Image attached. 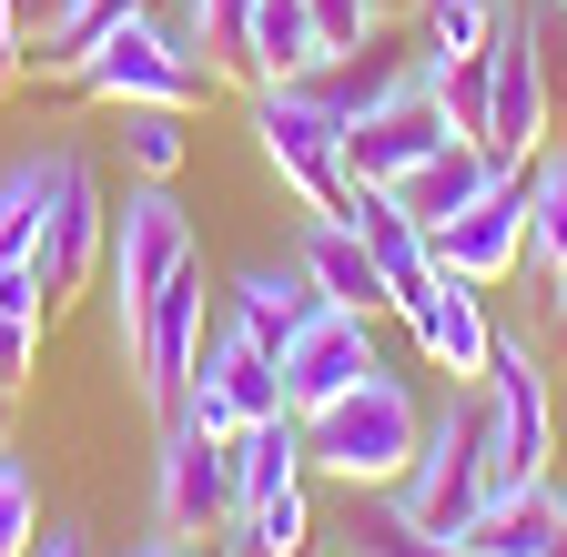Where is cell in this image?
<instances>
[{
	"label": "cell",
	"mask_w": 567,
	"mask_h": 557,
	"mask_svg": "<svg viewBox=\"0 0 567 557\" xmlns=\"http://www.w3.org/2000/svg\"><path fill=\"white\" fill-rule=\"evenodd\" d=\"M244 11H254V0H183V41H193L224 82H244Z\"/></svg>",
	"instance_id": "30"
},
{
	"label": "cell",
	"mask_w": 567,
	"mask_h": 557,
	"mask_svg": "<svg viewBox=\"0 0 567 557\" xmlns=\"http://www.w3.org/2000/svg\"><path fill=\"white\" fill-rule=\"evenodd\" d=\"M496 486H507V456H496V405H486V385H446V405L425 415V446H415V466L385 486V507H405L415 527H436V537H456Z\"/></svg>",
	"instance_id": "2"
},
{
	"label": "cell",
	"mask_w": 567,
	"mask_h": 557,
	"mask_svg": "<svg viewBox=\"0 0 567 557\" xmlns=\"http://www.w3.org/2000/svg\"><path fill=\"white\" fill-rule=\"evenodd\" d=\"M213 61L183 41V21H163V11H132V21H112L82 61H71V92L82 102H102V112H122V102H163V112H203L213 102Z\"/></svg>",
	"instance_id": "3"
},
{
	"label": "cell",
	"mask_w": 567,
	"mask_h": 557,
	"mask_svg": "<svg viewBox=\"0 0 567 557\" xmlns=\"http://www.w3.org/2000/svg\"><path fill=\"white\" fill-rule=\"evenodd\" d=\"M122 557H213V547H203V537H163V527H153V537L122 547Z\"/></svg>",
	"instance_id": "37"
},
{
	"label": "cell",
	"mask_w": 567,
	"mask_h": 557,
	"mask_svg": "<svg viewBox=\"0 0 567 557\" xmlns=\"http://www.w3.org/2000/svg\"><path fill=\"white\" fill-rule=\"evenodd\" d=\"M305 476H315V446H305V415H295V405L234 426V507L274 497V486H305Z\"/></svg>",
	"instance_id": "20"
},
{
	"label": "cell",
	"mask_w": 567,
	"mask_h": 557,
	"mask_svg": "<svg viewBox=\"0 0 567 557\" xmlns=\"http://www.w3.org/2000/svg\"><path fill=\"white\" fill-rule=\"evenodd\" d=\"M305 446H315V476L354 486V497H385V486L415 466V446H425V395L375 355L344 395H324L305 415Z\"/></svg>",
	"instance_id": "1"
},
{
	"label": "cell",
	"mask_w": 567,
	"mask_h": 557,
	"mask_svg": "<svg viewBox=\"0 0 567 557\" xmlns=\"http://www.w3.org/2000/svg\"><path fill=\"white\" fill-rule=\"evenodd\" d=\"M234 527L254 547H274V557H315V497H305V486H274V497L234 507Z\"/></svg>",
	"instance_id": "29"
},
{
	"label": "cell",
	"mask_w": 567,
	"mask_h": 557,
	"mask_svg": "<svg viewBox=\"0 0 567 557\" xmlns=\"http://www.w3.org/2000/svg\"><path fill=\"white\" fill-rule=\"evenodd\" d=\"M375 11H385V21H415V0H375Z\"/></svg>",
	"instance_id": "39"
},
{
	"label": "cell",
	"mask_w": 567,
	"mask_h": 557,
	"mask_svg": "<svg viewBox=\"0 0 567 557\" xmlns=\"http://www.w3.org/2000/svg\"><path fill=\"white\" fill-rule=\"evenodd\" d=\"M31 0H0V72H21V51H31Z\"/></svg>",
	"instance_id": "35"
},
{
	"label": "cell",
	"mask_w": 567,
	"mask_h": 557,
	"mask_svg": "<svg viewBox=\"0 0 567 557\" xmlns=\"http://www.w3.org/2000/svg\"><path fill=\"white\" fill-rule=\"evenodd\" d=\"M41 324H51V295H41V264H0V385H31L41 365Z\"/></svg>",
	"instance_id": "25"
},
{
	"label": "cell",
	"mask_w": 567,
	"mask_h": 557,
	"mask_svg": "<svg viewBox=\"0 0 567 557\" xmlns=\"http://www.w3.org/2000/svg\"><path fill=\"white\" fill-rule=\"evenodd\" d=\"M395 314H405V334H415L425 375H446V385H476V375H486V355H496V324H486V285H476V274H456V264H425L415 285L395 295Z\"/></svg>",
	"instance_id": "10"
},
{
	"label": "cell",
	"mask_w": 567,
	"mask_h": 557,
	"mask_svg": "<svg viewBox=\"0 0 567 557\" xmlns=\"http://www.w3.org/2000/svg\"><path fill=\"white\" fill-rule=\"evenodd\" d=\"M527 264H567V132L527 153Z\"/></svg>",
	"instance_id": "27"
},
{
	"label": "cell",
	"mask_w": 567,
	"mask_h": 557,
	"mask_svg": "<svg viewBox=\"0 0 567 557\" xmlns=\"http://www.w3.org/2000/svg\"><path fill=\"white\" fill-rule=\"evenodd\" d=\"M537 274V314H547V334L567 344V264H527Z\"/></svg>",
	"instance_id": "34"
},
{
	"label": "cell",
	"mask_w": 567,
	"mask_h": 557,
	"mask_svg": "<svg viewBox=\"0 0 567 557\" xmlns=\"http://www.w3.org/2000/svg\"><path fill=\"white\" fill-rule=\"evenodd\" d=\"M284 405H295V415H315L324 395H344L354 375H365L375 365V314H354V305H315L295 334H284Z\"/></svg>",
	"instance_id": "14"
},
{
	"label": "cell",
	"mask_w": 567,
	"mask_h": 557,
	"mask_svg": "<svg viewBox=\"0 0 567 557\" xmlns=\"http://www.w3.org/2000/svg\"><path fill=\"white\" fill-rule=\"evenodd\" d=\"M456 537H466V557H557V537H567V476L557 466L547 476H507Z\"/></svg>",
	"instance_id": "16"
},
{
	"label": "cell",
	"mask_w": 567,
	"mask_h": 557,
	"mask_svg": "<svg viewBox=\"0 0 567 557\" xmlns=\"http://www.w3.org/2000/svg\"><path fill=\"white\" fill-rule=\"evenodd\" d=\"M244 122H254L264 163L284 173V193H295L305 214H344V193H354L344 112H334L315 82H244Z\"/></svg>",
	"instance_id": "4"
},
{
	"label": "cell",
	"mask_w": 567,
	"mask_h": 557,
	"mask_svg": "<svg viewBox=\"0 0 567 557\" xmlns=\"http://www.w3.org/2000/svg\"><path fill=\"white\" fill-rule=\"evenodd\" d=\"M557 143V102H547V51H537V0H507L486 31V153L527 163Z\"/></svg>",
	"instance_id": "6"
},
{
	"label": "cell",
	"mask_w": 567,
	"mask_h": 557,
	"mask_svg": "<svg viewBox=\"0 0 567 557\" xmlns=\"http://www.w3.org/2000/svg\"><path fill=\"white\" fill-rule=\"evenodd\" d=\"M203 547H213V557H274V547H254V537H244V527H213V537H203Z\"/></svg>",
	"instance_id": "38"
},
{
	"label": "cell",
	"mask_w": 567,
	"mask_h": 557,
	"mask_svg": "<svg viewBox=\"0 0 567 557\" xmlns=\"http://www.w3.org/2000/svg\"><path fill=\"white\" fill-rule=\"evenodd\" d=\"M425 61V51H415ZM425 92H436L446 132L456 143H486V51H446V61H425Z\"/></svg>",
	"instance_id": "28"
},
{
	"label": "cell",
	"mask_w": 567,
	"mask_h": 557,
	"mask_svg": "<svg viewBox=\"0 0 567 557\" xmlns=\"http://www.w3.org/2000/svg\"><path fill=\"white\" fill-rule=\"evenodd\" d=\"M486 405H496V456H507V476H547L557 456V395H547V355L527 334H496L486 355Z\"/></svg>",
	"instance_id": "13"
},
{
	"label": "cell",
	"mask_w": 567,
	"mask_h": 557,
	"mask_svg": "<svg viewBox=\"0 0 567 557\" xmlns=\"http://www.w3.org/2000/svg\"><path fill=\"white\" fill-rule=\"evenodd\" d=\"M354 537H365L354 557H466V537H436V527H415V517H405V507H385V497H375V517L354 527Z\"/></svg>",
	"instance_id": "32"
},
{
	"label": "cell",
	"mask_w": 567,
	"mask_h": 557,
	"mask_svg": "<svg viewBox=\"0 0 567 557\" xmlns=\"http://www.w3.org/2000/svg\"><path fill=\"white\" fill-rule=\"evenodd\" d=\"M425 244H436V264L476 274V285H517L527 274V163H496L486 193L466 203V214H446Z\"/></svg>",
	"instance_id": "12"
},
{
	"label": "cell",
	"mask_w": 567,
	"mask_h": 557,
	"mask_svg": "<svg viewBox=\"0 0 567 557\" xmlns=\"http://www.w3.org/2000/svg\"><path fill=\"white\" fill-rule=\"evenodd\" d=\"M193 254H203V234H193V214H183V193H173V183H153V173H132V183H122V203H112V244H102L112 334H122L142 305H153Z\"/></svg>",
	"instance_id": "5"
},
{
	"label": "cell",
	"mask_w": 567,
	"mask_h": 557,
	"mask_svg": "<svg viewBox=\"0 0 567 557\" xmlns=\"http://www.w3.org/2000/svg\"><path fill=\"white\" fill-rule=\"evenodd\" d=\"M446 143V112H436V92H425V61L375 102V112H354L344 122V163H354V183H395L405 163H425Z\"/></svg>",
	"instance_id": "15"
},
{
	"label": "cell",
	"mask_w": 567,
	"mask_h": 557,
	"mask_svg": "<svg viewBox=\"0 0 567 557\" xmlns=\"http://www.w3.org/2000/svg\"><path fill=\"white\" fill-rule=\"evenodd\" d=\"M344 224L365 234V254L385 264V295H405L415 274L436 264V244H425V224H405V203H395L385 183H354V193H344Z\"/></svg>",
	"instance_id": "21"
},
{
	"label": "cell",
	"mask_w": 567,
	"mask_h": 557,
	"mask_svg": "<svg viewBox=\"0 0 567 557\" xmlns=\"http://www.w3.org/2000/svg\"><path fill=\"white\" fill-rule=\"evenodd\" d=\"M315 11V31H324V51H365V41H385L395 21L375 11V0H305Z\"/></svg>",
	"instance_id": "33"
},
{
	"label": "cell",
	"mask_w": 567,
	"mask_h": 557,
	"mask_svg": "<svg viewBox=\"0 0 567 557\" xmlns=\"http://www.w3.org/2000/svg\"><path fill=\"white\" fill-rule=\"evenodd\" d=\"M486 173H496V153H486V143H456V132H446V143L425 153V163H405L385 193L405 203V224H425V234H436L446 214H466V203L486 193Z\"/></svg>",
	"instance_id": "18"
},
{
	"label": "cell",
	"mask_w": 567,
	"mask_h": 557,
	"mask_svg": "<svg viewBox=\"0 0 567 557\" xmlns=\"http://www.w3.org/2000/svg\"><path fill=\"white\" fill-rule=\"evenodd\" d=\"M0 436H11V385H0Z\"/></svg>",
	"instance_id": "40"
},
{
	"label": "cell",
	"mask_w": 567,
	"mask_h": 557,
	"mask_svg": "<svg viewBox=\"0 0 567 557\" xmlns=\"http://www.w3.org/2000/svg\"><path fill=\"white\" fill-rule=\"evenodd\" d=\"M51 183H61V143H51V153H11V163H0V264H31L41 214H51Z\"/></svg>",
	"instance_id": "24"
},
{
	"label": "cell",
	"mask_w": 567,
	"mask_h": 557,
	"mask_svg": "<svg viewBox=\"0 0 567 557\" xmlns=\"http://www.w3.org/2000/svg\"><path fill=\"white\" fill-rule=\"evenodd\" d=\"M224 305H234V314H244V324L274 344V355H284V334H295V324H305L324 295L305 285V264H244L234 285H224Z\"/></svg>",
	"instance_id": "23"
},
{
	"label": "cell",
	"mask_w": 567,
	"mask_h": 557,
	"mask_svg": "<svg viewBox=\"0 0 567 557\" xmlns=\"http://www.w3.org/2000/svg\"><path fill=\"white\" fill-rule=\"evenodd\" d=\"M153 527L163 537L234 527V436L193 426V415H163V436H153Z\"/></svg>",
	"instance_id": "9"
},
{
	"label": "cell",
	"mask_w": 567,
	"mask_h": 557,
	"mask_svg": "<svg viewBox=\"0 0 567 557\" xmlns=\"http://www.w3.org/2000/svg\"><path fill=\"white\" fill-rule=\"evenodd\" d=\"M324 31H315V11L305 0H254L244 11V82H305V72H324Z\"/></svg>",
	"instance_id": "19"
},
{
	"label": "cell",
	"mask_w": 567,
	"mask_h": 557,
	"mask_svg": "<svg viewBox=\"0 0 567 557\" xmlns=\"http://www.w3.org/2000/svg\"><path fill=\"white\" fill-rule=\"evenodd\" d=\"M274 405H284L274 344H264L244 314H213V334H203V355H193L173 415H193V426H213V436H234V426H254V415H274Z\"/></svg>",
	"instance_id": "8"
},
{
	"label": "cell",
	"mask_w": 567,
	"mask_h": 557,
	"mask_svg": "<svg viewBox=\"0 0 567 557\" xmlns=\"http://www.w3.org/2000/svg\"><path fill=\"white\" fill-rule=\"evenodd\" d=\"M102 244H112V193H102L92 153H71V143H61V183H51V214H41V244H31L41 295H51V305H61V295H82L92 274H102Z\"/></svg>",
	"instance_id": "11"
},
{
	"label": "cell",
	"mask_w": 567,
	"mask_h": 557,
	"mask_svg": "<svg viewBox=\"0 0 567 557\" xmlns=\"http://www.w3.org/2000/svg\"><path fill=\"white\" fill-rule=\"evenodd\" d=\"M132 11H153V0H41L21 72H51V82H71V61H82V51H92L112 21H132Z\"/></svg>",
	"instance_id": "22"
},
{
	"label": "cell",
	"mask_w": 567,
	"mask_h": 557,
	"mask_svg": "<svg viewBox=\"0 0 567 557\" xmlns=\"http://www.w3.org/2000/svg\"><path fill=\"white\" fill-rule=\"evenodd\" d=\"M112 132H122V173H153V183H173V173L193 163V112L122 102V112H112Z\"/></svg>",
	"instance_id": "26"
},
{
	"label": "cell",
	"mask_w": 567,
	"mask_h": 557,
	"mask_svg": "<svg viewBox=\"0 0 567 557\" xmlns=\"http://www.w3.org/2000/svg\"><path fill=\"white\" fill-rule=\"evenodd\" d=\"M295 264H305V285H315L324 305L395 314V295H385V264L365 254V234H354L344 214H305V234H295Z\"/></svg>",
	"instance_id": "17"
},
{
	"label": "cell",
	"mask_w": 567,
	"mask_h": 557,
	"mask_svg": "<svg viewBox=\"0 0 567 557\" xmlns=\"http://www.w3.org/2000/svg\"><path fill=\"white\" fill-rule=\"evenodd\" d=\"M41 537V476H31V456L0 436V557H21Z\"/></svg>",
	"instance_id": "31"
},
{
	"label": "cell",
	"mask_w": 567,
	"mask_h": 557,
	"mask_svg": "<svg viewBox=\"0 0 567 557\" xmlns=\"http://www.w3.org/2000/svg\"><path fill=\"white\" fill-rule=\"evenodd\" d=\"M203 334H213V274H203V254H193L173 285L112 334L122 365H132V395L153 405V415H173V395H183V375H193V355H203Z\"/></svg>",
	"instance_id": "7"
},
{
	"label": "cell",
	"mask_w": 567,
	"mask_h": 557,
	"mask_svg": "<svg viewBox=\"0 0 567 557\" xmlns=\"http://www.w3.org/2000/svg\"><path fill=\"white\" fill-rule=\"evenodd\" d=\"M21 557H92V537H82V527H41Z\"/></svg>",
	"instance_id": "36"
}]
</instances>
